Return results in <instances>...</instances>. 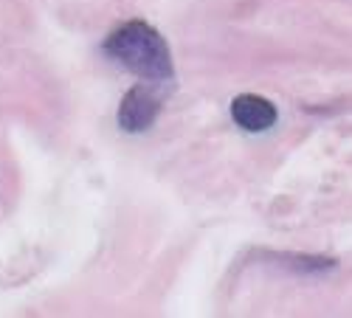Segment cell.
Listing matches in <instances>:
<instances>
[{"mask_svg":"<svg viewBox=\"0 0 352 318\" xmlns=\"http://www.w3.org/2000/svg\"><path fill=\"white\" fill-rule=\"evenodd\" d=\"M102 51L110 56L116 65H122L124 71L135 73L138 79L150 84H166L175 82V65L166 40L158 34V28H153L144 20H130L122 23L119 28L104 37Z\"/></svg>","mask_w":352,"mask_h":318,"instance_id":"cell-1","label":"cell"},{"mask_svg":"<svg viewBox=\"0 0 352 318\" xmlns=\"http://www.w3.org/2000/svg\"><path fill=\"white\" fill-rule=\"evenodd\" d=\"M161 107H164V99L161 93L155 91V84H135V88H130L119 104V127L124 133H144L150 130L158 115H161Z\"/></svg>","mask_w":352,"mask_h":318,"instance_id":"cell-2","label":"cell"},{"mask_svg":"<svg viewBox=\"0 0 352 318\" xmlns=\"http://www.w3.org/2000/svg\"><path fill=\"white\" fill-rule=\"evenodd\" d=\"M231 119L245 133H265V130H271L276 124L279 113L268 99L245 93V96H237L231 102Z\"/></svg>","mask_w":352,"mask_h":318,"instance_id":"cell-3","label":"cell"}]
</instances>
